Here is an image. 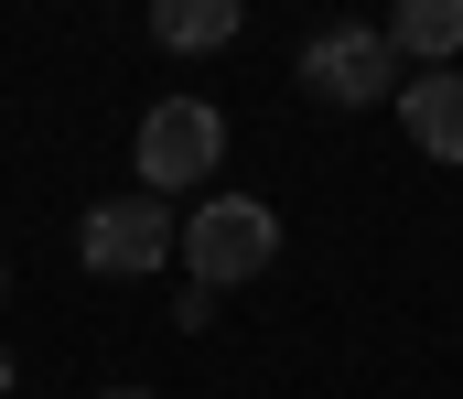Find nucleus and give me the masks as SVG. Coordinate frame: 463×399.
Returning <instances> with one entry per match:
<instances>
[{"label": "nucleus", "mask_w": 463, "mask_h": 399, "mask_svg": "<svg viewBox=\"0 0 463 399\" xmlns=\"http://www.w3.org/2000/svg\"><path fill=\"white\" fill-rule=\"evenodd\" d=\"M269 260H280V216H269L259 195H216V205L184 216V270H194V291H237V280H259Z\"/></svg>", "instance_id": "nucleus-1"}, {"label": "nucleus", "mask_w": 463, "mask_h": 399, "mask_svg": "<svg viewBox=\"0 0 463 399\" xmlns=\"http://www.w3.org/2000/svg\"><path fill=\"white\" fill-rule=\"evenodd\" d=\"M302 87H313L324 109H377V98H399V43H388V22H324V33L302 43Z\"/></svg>", "instance_id": "nucleus-2"}, {"label": "nucleus", "mask_w": 463, "mask_h": 399, "mask_svg": "<svg viewBox=\"0 0 463 399\" xmlns=\"http://www.w3.org/2000/svg\"><path fill=\"white\" fill-rule=\"evenodd\" d=\"M140 184L151 195H184V184H205L216 162H227V119L205 109V98H162V109H140Z\"/></svg>", "instance_id": "nucleus-3"}, {"label": "nucleus", "mask_w": 463, "mask_h": 399, "mask_svg": "<svg viewBox=\"0 0 463 399\" xmlns=\"http://www.w3.org/2000/svg\"><path fill=\"white\" fill-rule=\"evenodd\" d=\"M173 249H184V227H173L162 195H109V205H87V227H76V260L109 270V280H140V270H162Z\"/></svg>", "instance_id": "nucleus-4"}, {"label": "nucleus", "mask_w": 463, "mask_h": 399, "mask_svg": "<svg viewBox=\"0 0 463 399\" xmlns=\"http://www.w3.org/2000/svg\"><path fill=\"white\" fill-rule=\"evenodd\" d=\"M399 130L420 140L431 162H463V76H453V65H431V76L399 87Z\"/></svg>", "instance_id": "nucleus-5"}, {"label": "nucleus", "mask_w": 463, "mask_h": 399, "mask_svg": "<svg viewBox=\"0 0 463 399\" xmlns=\"http://www.w3.org/2000/svg\"><path fill=\"white\" fill-rule=\"evenodd\" d=\"M388 43L420 54V76L453 65V54H463V0H399V11H388Z\"/></svg>", "instance_id": "nucleus-6"}, {"label": "nucleus", "mask_w": 463, "mask_h": 399, "mask_svg": "<svg viewBox=\"0 0 463 399\" xmlns=\"http://www.w3.org/2000/svg\"><path fill=\"white\" fill-rule=\"evenodd\" d=\"M237 33V0H151V43L162 54H216Z\"/></svg>", "instance_id": "nucleus-7"}, {"label": "nucleus", "mask_w": 463, "mask_h": 399, "mask_svg": "<svg viewBox=\"0 0 463 399\" xmlns=\"http://www.w3.org/2000/svg\"><path fill=\"white\" fill-rule=\"evenodd\" d=\"M98 399H151V389H98Z\"/></svg>", "instance_id": "nucleus-8"}, {"label": "nucleus", "mask_w": 463, "mask_h": 399, "mask_svg": "<svg viewBox=\"0 0 463 399\" xmlns=\"http://www.w3.org/2000/svg\"><path fill=\"white\" fill-rule=\"evenodd\" d=\"M0 399H11V356H0Z\"/></svg>", "instance_id": "nucleus-9"}, {"label": "nucleus", "mask_w": 463, "mask_h": 399, "mask_svg": "<svg viewBox=\"0 0 463 399\" xmlns=\"http://www.w3.org/2000/svg\"><path fill=\"white\" fill-rule=\"evenodd\" d=\"M0 291H11V270H0Z\"/></svg>", "instance_id": "nucleus-10"}]
</instances>
